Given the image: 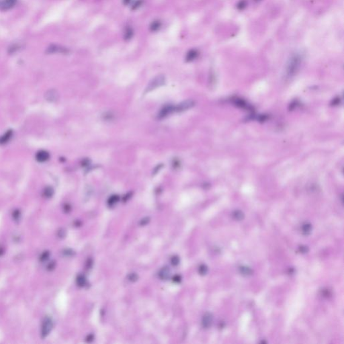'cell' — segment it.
<instances>
[{
    "label": "cell",
    "mask_w": 344,
    "mask_h": 344,
    "mask_svg": "<svg viewBox=\"0 0 344 344\" xmlns=\"http://www.w3.org/2000/svg\"><path fill=\"white\" fill-rule=\"evenodd\" d=\"M66 235V231L64 229H61L59 231H58V236L60 238H63Z\"/></svg>",
    "instance_id": "29"
},
{
    "label": "cell",
    "mask_w": 344,
    "mask_h": 344,
    "mask_svg": "<svg viewBox=\"0 0 344 344\" xmlns=\"http://www.w3.org/2000/svg\"><path fill=\"white\" fill-rule=\"evenodd\" d=\"M312 229H313L312 225L308 223L303 224L302 226V232L305 235H310L311 233Z\"/></svg>",
    "instance_id": "11"
},
{
    "label": "cell",
    "mask_w": 344,
    "mask_h": 344,
    "mask_svg": "<svg viewBox=\"0 0 344 344\" xmlns=\"http://www.w3.org/2000/svg\"><path fill=\"white\" fill-rule=\"evenodd\" d=\"M233 217L237 220H241L244 218V214L241 210H237L233 212Z\"/></svg>",
    "instance_id": "14"
},
{
    "label": "cell",
    "mask_w": 344,
    "mask_h": 344,
    "mask_svg": "<svg viewBox=\"0 0 344 344\" xmlns=\"http://www.w3.org/2000/svg\"><path fill=\"white\" fill-rule=\"evenodd\" d=\"M49 255L50 253L49 252H45L42 253L41 257H40V260H41V261H42V262H44V261L48 260V258L49 257Z\"/></svg>",
    "instance_id": "25"
},
{
    "label": "cell",
    "mask_w": 344,
    "mask_h": 344,
    "mask_svg": "<svg viewBox=\"0 0 344 344\" xmlns=\"http://www.w3.org/2000/svg\"><path fill=\"white\" fill-rule=\"evenodd\" d=\"M12 217L14 218V219L15 220H18L21 217V213L20 210H15V211L13 212L12 214Z\"/></svg>",
    "instance_id": "26"
},
{
    "label": "cell",
    "mask_w": 344,
    "mask_h": 344,
    "mask_svg": "<svg viewBox=\"0 0 344 344\" xmlns=\"http://www.w3.org/2000/svg\"><path fill=\"white\" fill-rule=\"evenodd\" d=\"M165 77L163 75H159L151 80V81L149 83L147 86L145 90V94L149 93L153 90L157 89V87H159L162 86V85H165Z\"/></svg>",
    "instance_id": "1"
},
{
    "label": "cell",
    "mask_w": 344,
    "mask_h": 344,
    "mask_svg": "<svg viewBox=\"0 0 344 344\" xmlns=\"http://www.w3.org/2000/svg\"><path fill=\"white\" fill-rule=\"evenodd\" d=\"M53 327V321L49 317H45L41 326V335L42 338L47 337L51 331Z\"/></svg>",
    "instance_id": "2"
},
{
    "label": "cell",
    "mask_w": 344,
    "mask_h": 344,
    "mask_svg": "<svg viewBox=\"0 0 344 344\" xmlns=\"http://www.w3.org/2000/svg\"><path fill=\"white\" fill-rule=\"evenodd\" d=\"M49 158V154L46 151H40L36 153V159L38 162H44Z\"/></svg>",
    "instance_id": "9"
},
{
    "label": "cell",
    "mask_w": 344,
    "mask_h": 344,
    "mask_svg": "<svg viewBox=\"0 0 344 344\" xmlns=\"http://www.w3.org/2000/svg\"><path fill=\"white\" fill-rule=\"evenodd\" d=\"M64 210H65V211L66 212H68L71 210V206H69V204H66L65 206H64Z\"/></svg>",
    "instance_id": "34"
},
{
    "label": "cell",
    "mask_w": 344,
    "mask_h": 344,
    "mask_svg": "<svg viewBox=\"0 0 344 344\" xmlns=\"http://www.w3.org/2000/svg\"><path fill=\"white\" fill-rule=\"evenodd\" d=\"M197 53L195 50H190V52L188 53L187 56H186V61L190 62V61H193L194 58L196 57Z\"/></svg>",
    "instance_id": "18"
},
{
    "label": "cell",
    "mask_w": 344,
    "mask_h": 344,
    "mask_svg": "<svg viewBox=\"0 0 344 344\" xmlns=\"http://www.w3.org/2000/svg\"><path fill=\"white\" fill-rule=\"evenodd\" d=\"M161 28V22L159 20L153 21V22L151 23V24L150 26V29L151 30V31L153 32L158 31L160 30Z\"/></svg>",
    "instance_id": "12"
},
{
    "label": "cell",
    "mask_w": 344,
    "mask_h": 344,
    "mask_svg": "<svg viewBox=\"0 0 344 344\" xmlns=\"http://www.w3.org/2000/svg\"><path fill=\"white\" fill-rule=\"evenodd\" d=\"M239 272L241 274L244 276H249L252 274L253 271L252 268L248 267V266H243L239 268Z\"/></svg>",
    "instance_id": "10"
},
{
    "label": "cell",
    "mask_w": 344,
    "mask_h": 344,
    "mask_svg": "<svg viewBox=\"0 0 344 344\" xmlns=\"http://www.w3.org/2000/svg\"><path fill=\"white\" fill-rule=\"evenodd\" d=\"M11 135H12V131H9L8 132H7L4 137H0V143H4L7 142V141L9 140L10 137H11Z\"/></svg>",
    "instance_id": "22"
},
{
    "label": "cell",
    "mask_w": 344,
    "mask_h": 344,
    "mask_svg": "<svg viewBox=\"0 0 344 344\" xmlns=\"http://www.w3.org/2000/svg\"><path fill=\"white\" fill-rule=\"evenodd\" d=\"M54 194V190L51 187H47L43 191V195L47 198H50Z\"/></svg>",
    "instance_id": "16"
},
{
    "label": "cell",
    "mask_w": 344,
    "mask_h": 344,
    "mask_svg": "<svg viewBox=\"0 0 344 344\" xmlns=\"http://www.w3.org/2000/svg\"><path fill=\"white\" fill-rule=\"evenodd\" d=\"M119 200L120 198L118 195H113L108 199V203L110 206H113V205L116 204L119 201Z\"/></svg>",
    "instance_id": "17"
},
{
    "label": "cell",
    "mask_w": 344,
    "mask_h": 344,
    "mask_svg": "<svg viewBox=\"0 0 344 344\" xmlns=\"http://www.w3.org/2000/svg\"><path fill=\"white\" fill-rule=\"evenodd\" d=\"M180 161L178 159H174V162L173 163V165H175V168H176L177 167H179L180 166Z\"/></svg>",
    "instance_id": "33"
},
{
    "label": "cell",
    "mask_w": 344,
    "mask_h": 344,
    "mask_svg": "<svg viewBox=\"0 0 344 344\" xmlns=\"http://www.w3.org/2000/svg\"><path fill=\"white\" fill-rule=\"evenodd\" d=\"M104 118V120L106 121H112L114 117V115L111 112H107V113H105L104 116H103Z\"/></svg>",
    "instance_id": "27"
},
{
    "label": "cell",
    "mask_w": 344,
    "mask_h": 344,
    "mask_svg": "<svg viewBox=\"0 0 344 344\" xmlns=\"http://www.w3.org/2000/svg\"><path fill=\"white\" fill-rule=\"evenodd\" d=\"M195 105V102L193 100H187L178 104L177 106H175V112H182L189 110V109L194 107Z\"/></svg>",
    "instance_id": "3"
},
{
    "label": "cell",
    "mask_w": 344,
    "mask_h": 344,
    "mask_svg": "<svg viewBox=\"0 0 344 344\" xmlns=\"http://www.w3.org/2000/svg\"><path fill=\"white\" fill-rule=\"evenodd\" d=\"M235 104L237 106H238L241 108H248V106L247 104V103L241 99H235Z\"/></svg>",
    "instance_id": "20"
},
{
    "label": "cell",
    "mask_w": 344,
    "mask_h": 344,
    "mask_svg": "<svg viewBox=\"0 0 344 344\" xmlns=\"http://www.w3.org/2000/svg\"><path fill=\"white\" fill-rule=\"evenodd\" d=\"M180 262V257H178V255H174L173 257H172L171 258V260H170V262H171V264L174 266H177L179 265Z\"/></svg>",
    "instance_id": "21"
},
{
    "label": "cell",
    "mask_w": 344,
    "mask_h": 344,
    "mask_svg": "<svg viewBox=\"0 0 344 344\" xmlns=\"http://www.w3.org/2000/svg\"><path fill=\"white\" fill-rule=\"evenodd\" d=\"M299 252L302 253H306L308 252V247L305 245H302L299 247Z\"/></svg>",
    "instance_id": "30"
},
{
    "label": "cell",
    "mask_w": 344,
    "mask_h": 344,
    "mask_svg": "<svg viewBox=\"0 0 344 344\" xmlns=\"http://www.w3.org/2000/svg\"><path fill=\"white\" fill-rule=\"evenodd\" d=\"M4 253V248H2V247H0V256L3 255Z\"/></svg>",
    "instance_id": "36"
},
{
    "label": "cell",
    "mask_w": 344,
    "mask_h": 344,
    "mask_svg": "<svg viewBox=\"0 0 344 344\" xmlns=\"http://www.w3.org/2000/svg\"><path fill=\"white\" fill-rule=\"evenodd\" d=\"M174 112H175L174 106L171 104L165 105L161 109V110H160L158 114H157V118L159 120L163 119L165 118H166V117H167L169 115H170V114Z\"/></svg>",
    "instance_id": "4"
},
{
    "label": "cell",
    "mask_w": 344,
    "mask_h": 344,
    "mask_svg": "<svg viewBox=\"0 0 344 344\" xmlns=\"http://www.w3.org/2000/svg\"><path fill=\"white\" fill-rule=\"evenodd\" d=\"M87 280L84 275H79L76 278V283L79 287H84L86 284Z\"/></svg>",
    "instance_id": "13"
},
{
    "label": "cell",
    "mask_w": 344,
    "mask_h": 344,
    "mask_svg": "<svg viewBox=\"0 0 344 344\" xmlns=\"http://www.w3.org/2000/svg\"><path fill=\"white\" fill-rule=\"evenodd\" d=\"M18 3V0H0V10L6 11L14 7Z\"/></svg>",
    "instance_id": "5"
},
{
    "label": "cell",
    "mask_w": 344,
    "mask_h": 344,
    "mask_svg": "<svg viewBox=\"0 0 344 344\" xmlns=\"http://www.w3.org/2000/svg\"><path fill=\"white\" fill-rule=\"evenodd\" d=\"M128 279H129V280L130 282H135L138 280V276L137 275V274H136V273H131V274H129V276H128Z\"/></svg>",
    "instance_id": "23"
},
{
    "label": "cell",
    "mask_w": 344,
    "mask_h": 344,
    "mask_svg": "<svg viewBox=\"0 0 344 344\" xmlns=\"http://www.w3.org/2000/svg\"><path fill=\"white\" fill-rule=\"evenodd\" d=\"M171 276V270L168 266H164L161 269L159 272V277L163 280H167Z\"/></svg>",
    "instance_id": "7"
},
{
    "label": "cell",
    "mask_w": 344,
    "mask_h": 344,
    "mask_svg": "<svg viewBox=\"0 0 344 344\" xmlns=\"http://www.w3.org/2000/svg\"><path fill=\"white\" fill-rule=\"evenodd\" d=\"M55 262H50V263H49V265L47 266V269L49 270H53V269L55 268Z\"/></svg>",
    "instance_id": "32"
},
{
    "label": "cell",
    "mask_w": 344,
    "mask_h": 344,
    "mask_svg": "<svg viewBox=\"0 0 344 344\" xmlns=\"http://www.w3.org/2000/svg\"><path fill=\"white\" fill-rule=\"evenodd\" d=\"M94 335H93L92 334H90V335H89L88 336H87V341H89V342H91V341H93V340H94Z\"/></svg>",
    "instance_id": "35"
},
{
    "label": "cell",
    "mask_w": 344,
    "mask_h": 344,
    "mask_svg": "<svg viewBox=\"0 0 344 344\" xmlns=\"http://www.w3.org/2000/svg\"><path fill=\"white\" fill-rule=\"evenodd\" d=\"M149 221H150V218L149 217H145L143 218V219L140 221V225L141 226H145L146 225H147L149 223Z\"/></svg>",
    "instance_id": "28"
},
{
    "label": "cell",
    "mask_w": 344,
    "mask_h": 344,
    "mask_svg": "<svg viewBox=\"0 0 344 344\" xmlns=\"http://www.w3.org/2000/svg\"><path fill=\"white\" fill-rule=\"evenodd\" d=\"M45 98L47 101L49 102H55L58 98V94L55 90H50L47 92Z\"/></svg>",
    "instance_id": "8"
},
{
    "label": "cell",
    "mask_w": 344,
    "mask_h": 344,
    "mask_svg": "<svg viewBox=\"0 0 344 344\" xmlns=\"http://www.w3.org/2000/svg\"><path fill=\"white\" fill-rule=\"evenodd\" d=\"M173 281H174L175 283H179V282L182 281V277L180 275H175L174 276V278H173Z\"/></svg>",
    "instance_id": "31"
},
{
    "label": "cell",
    "mask_w": 344,
    "mask_h": 344,
    "mask_svg": "<svg viewBox=\"0 0 344 344\" xmlns=\"http://www.w3.org/2000/svg\"><path fill=\"white\" fill-rule=\"evenodd\" d=\"M63 254L66 257H72L75 255V252L71 249H65L63 252Z\"/></svg>",
    "instance_id": "24"
},
{
    "label": "cell",
    "mask_w": 344,
    "mask_h": 344,
    "mask_svg": "<svg viewBox=\"0 0 344 344\" xmlns=\"http://www.w3.org/2000/svg\"><path fill=\"white\" fill-rule=\"evenodd\" d=\"M133 34H134V33H133V30L131 28H126V30L124 32V39L126 40V41H129V40L132 38Z\"/></svg>",
    "instance_id": "15"
},
{
    "label": "cell",
    "mask_w": 344,
    "mask_h": 344,
    "mask_svg": "<svg viewBox=\"0 0 344 344\" xmlns=\"http://www.w3.org/2000/svg\"><path fill=\"white\" fill-rule=\"evenodd\" d=\"M208 270H209V268H208L207 266L205 264H202L198 268V272L201 276L206 275L208 272Z\"/></svg>",
    "instance_id": "19"
},
{
    "label": "cell",
    "mask_w": 344,
    "mask_h": 344,
    "mask_svg": "<svg viewBox=\"0 0 344 344\" xmlns=\"http://www.w3.org/2000/svg\"><path fill=\"white\" fill-rule=\"evenodd\" d=\"M213 322V315L212 313H206L204 314L202 319V325L205 329H208L211 326Z\"/></svg>",
    "instance_id": "6"
}]
</instances>
